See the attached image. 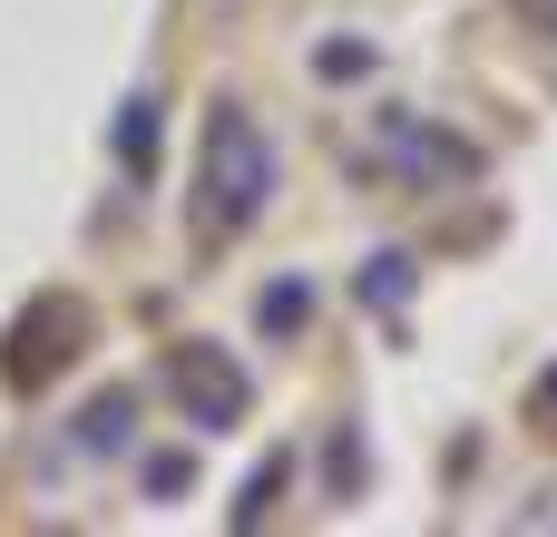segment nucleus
<instances>
[{
	"instance_id": "1",
	"label": "nucleus",
	"mask_w": 557,
	"mask_h": 537,
	"mask_svg": "<svg viewBox=\"0 0 557 537\" xmlns=\"http://www.w3.org/2000/svg\"><path fill=\"white\" fill-rule=\"evenodd\" d=\"M264 196H274V147H264V137H255V117L225 98V108L206 117L196 205H206V225H245V215H264Z\"/></svg>"
},
{
	"instance_id": "2",
	"label": "nucleus",
	"mask_w": 557,
	"mask_h": 537,
	"mask_svg": "<svg viewBox=\"0 0 557 537\" xmlns=\"http://www.w3.org/2000/svg\"><path fill=\"white\" fill-rule=\"evenodd\" d=\"M176 382H196L206 421H235V411H245V382H235V372H225L215 352H186V362H176Z\"/></svg>"
}]
</instances>
